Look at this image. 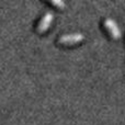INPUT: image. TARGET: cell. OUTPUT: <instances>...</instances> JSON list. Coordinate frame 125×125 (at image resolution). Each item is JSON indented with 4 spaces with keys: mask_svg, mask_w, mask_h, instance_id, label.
<instances>
[{
    "mask_svg": "<svg viewBox=\"0 0 125 125\" xmlns=\"http://www.w3.org/2000/svg\"><path fill=\"white\" fill-rule=\"evenodd\" d=\"M104 26H105V29L108 30V32L110 33L113 39L117 40L121 37V30H120L119 25H117V23L114 20L110 19V18L105 19L104 20Z\"/></svg>",
    "mask_w": 125,
    "mask_h": 125,
    "instance_id": "cell-2",
    "label": "cell"
},
{
    "mask_svg": "<svg viewBox=\"0 0 125 125\" xmlns=\"http://www.w3.org/2000/svg\"><path fill=\"white\" fill-rule=\"evenodd\" d=\"M51 3L54 4V6L57 7V8H61V9L66 7V3H65L62 0H51Z\"/></svg>",
    "mask_w": 125,
    "mask_h": 125,
    "instance_id": "cell-4",
    "label": "cell"
},
{
    "mask_svg": "<svg viewBox=\"0 0 125 125\" xmlns=\"http://www.w3.org/2000/svg\"><path fill=\"white\" fill-rule=\"evenodd\" d=\"M53 19H54V14H53L51 11L46 12L45 14L42 17V19L40 20L39 24H37V29H36L37 32H40V33L45 32L51 26V24H52V22H53Z\"/></svg>",
    "mask_w": 125,
    "mask_h": 125,
    "instance_id": "cell-3",
    "label": "cell"
},
{
    "mask_svg": "<svg viewBox=\"0 0 125 125\" xmlns=\"http://www.w3.org/2000/svg\"><path fill=\"white\" fill-rule=\"evenodd\" d=\"M84 39V35L82 33H68V34H64L59 37V43L64 44V45H73V44L79 43Z\"/></svg>",
    "mask_w": 125,
    "mask_h": 125,
    "instance_id": "cell-1",
    "label": "cell"
}]
</instances>
